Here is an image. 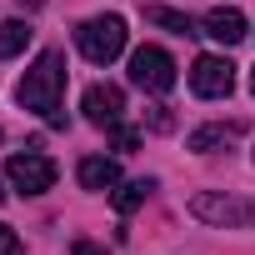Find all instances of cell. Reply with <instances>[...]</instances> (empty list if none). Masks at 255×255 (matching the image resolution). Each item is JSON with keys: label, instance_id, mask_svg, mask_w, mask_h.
<instances>
[{"label": "cell", "instance_id": "cell-1", "mask_svg": "<svg viewBox=\"0 0 255 255\" xmlns=\"http://www.w3.org/2000/svg\"><path fill=\"white\" fill-rule=\"evenodd\" d=\"M15 100H20L25 110L45 115L50 125H65V110H60V100H65V55H60V50H45V55L25 70V80L15 85Z\"/></svg>", "mask_w": 255, "mask_h": 255}, {"label": "cell", "instance_id": "cell-2", "mask_svg": "<svg viewBox=\"0 0 255 255\" xmlns=\"http://www.w3.org/2000/svg\"><path fill=\"white\" fill-rule=\"evenodd\" d=\"M190 215L215 225V230H240V225H255V205L240 200V195H225V190H200L190 195Z\"/></svg>", "mask_w": 255, "mask_h": 255}, {"label": "cell", "instance_id": "cell-3", "mask_svg": "<svg viewBox=\"0 0 255 255\" xmlns=\"http://www.w3.org/2000/svg\"><path fill=\"white\" fill-rule=\"evenodd\" d=\"M75 45L90 65H110L120 50H125V20L120 15H95L75 30Z\"/></svg>", "mask_w": 255, "mask_h": 255}, {"label": "cell", "instance_id": "cell-4", "mask_svg": "<svg viewBox=\"0 0 255 255\" xmlns=\"http://www.w3.org/2000/svg\"><path fill=\"white\" fill-rule=\"evenodd\" d=\"M130 80H135L140 90H155V95H165V90L175 85V60H170L160 45H140V50L130 55Z\"/></svg>", "mask_w": 255, "mask_h": 255}, {"label": "cell", "instance_id": "cell-5", "mask_svg": "<svg viewBox=\"0 0 255 255\" xmlns=\"http://www.w3.org/2000/svg\"><path fill=\"white\" fill-rule=\"evenodd\" d=\"M5 175H10L15 190H25V195H45V190L55 185V160L40 155V150H25V155H10V160H5Z\"/></svg>", "mask_w": 255, "mask_h": 255}, {"label": "cell", "instance_id": "cell-6", "mask_svg": "<svg viewBox=\"0 0 255 255\" xmlns=\"http://www.w3.org/2000/svg\"><path fill=\"white\" fill-rule=\"evenodd\" d=\"M190 90L205 95V100L230 95V90H235V65H230L225 55H200V60L190 65Z\"/></svg>", "mask_w": 255, "mask_h": 255}, {"label": "cell", "instance_id": "cell-7", "mask_svg": "<svg viewBox=\"0 0 255 255\" xmlns=\"http://www.w3.org/2000/svg\"><path fill=\"white\" fill-rule=\"evenodd\" d=\"M80 110H85V120H90V125H120V115H125V90L100 80V85H90V90H85Z\"/></svg>", "mask_w": 255, "mask_h": 255}, {"label": "cell", "instance_id": "cell-8", "mask_svg": "<svg viewBox=\"0 0 255 255\" xmlns=\"http://www.w3.org/2000/svg\"><path fill=\"white\" fill-rule=\"evenodd\" d=\"M205 35L220 40V45H235V40H245V15H240L235 5H215V10L205 15Z\"/></svg>", "mask_w": 255, "mask_h": 255}, {"label": "cell", "instance_id": "cell-9", "mask_svg": "<svg viewBox=\"0 0 255 255\" xmlns=\"http://www.w3.org/2000/svg\"><path fill=\"white\" fill-rule=\"evenodd\" d=\"M80 185L85 190H115L120 185V165L105 160V155H90V160H80Z\"/></svg>", "mask_w": 255, "mask_h": 255}, {"label": "cell", "instance_id": "cell-10", "mask_svg": "<svg viewBox=\"0 0 255 255\" xmlns=\"http://www.w3.org/2000/svg\"><path fill=\"white\" fill-rule=\"evenodd\" d=\"M145 20H150V25H165L170 35H195L190 15H180V10H170V5H145Z\"/></svg>", "mask_w": 255, "mask_h": 255}, {"label": "cell", "instance_id": "cell-11", "mask_svg": "<svg viewBox=\"0 0 255 255\" xmlns=\"http://www.w3.org/2000/svg\"><path fill=\"white\" fill-rule=\"evenodd\" d=\"M25 40H30V25H25V20H5V25H0V60L20 55Z\"/></svg>", "mask_w": 255, "mask_h": 255}, {"label": "cell", "instance_id": "cell-12", "mask_svg": "<svg viewBox=\"0 0 255 255\" xmlns=\"http://www.w3.org/2000/svg\"><path fill=\"white\" fill-rule=\"evenodd\" d=\"M150 190H155L150 180H130V185H120V190H115V210H120V215H130V210H140Z\"/></svg>", "mask_w": 255, "mask_h": 255}, {"label": "cell", "instance_id": "cell-13", "mask_svg": "<svg viewBox=\"0 0 255 255\" xmlns=\"http://www.w3.org/2000/svg\"><path fill=\"white\" fill-rule=\"evenodd\" d=\"M230 135H235V125H205V130L190 135V150H215V145H225Z\"/></svg>", "mask_w": 255, "mask_h": 255}, {"label": "cell", "instance_id": "cell-14", "mask_svg": "<svg viewBox=\"0 0 255 255\" xmlns=\"http://www.w3.org/2000/svg\"><path fill=\"white\" fill-rule=\"evenodd\" d=\"M140 145V130H125V125H115V150H125V155H130Z\"/></svg>", "mask_w": 255, "mask_h": 255}, {"label": "cell", "instance_id": "cell-15", "mask_svg": "<svg viewBox=\"0 0 255 255\" xmlns=\"http://www.w3.org/2000/svg\"><path fill=\"white\" fill-rule=\"evenodd\" d=\"M0 255H25V245L15 240V230H10V225H0Z\"/></svg>", "mask_w": 255, "mask_h": 255}, {"label": "cell", "instance_id": "cell-16", "mask_svg": "<svg viewBox=\"0 0 255 255\" xmlns=\"http://www.w3.org/2000/svg\"><path fill=\"white\" fill-rule=\"evenodd\" d=\"M70 255H105V250H100L95 240H75V245H70Z\"/></svg>", "mask_w": 255, "mask_h": 255}, {"label": "cell", "instance_id": "cell-17", "mask_svg": "<svg viewBox=\"0 0 255 255\" xmlns=\"http://www.w3.org/2000/svg\"><path fill=\"white\" fill-rule=\"evenodd\" d=\"M250 95H255V70H250Z\"/></svg>", "mask_w": 255, "mask_h": 255}, {"label": "cell", "instance_id": "cell-18", "mask_svg": "<svg viewBox=\"0 0 255 255\" xmlns=\"http://www.w3.org/2000/svg\"><path fill=\"white\" fill-rule=\"evenodd\" d=\"M0 200H5V190H0Z\"/></svg>", "mask_w": 255, "mask_h": 255}]
</instances>
